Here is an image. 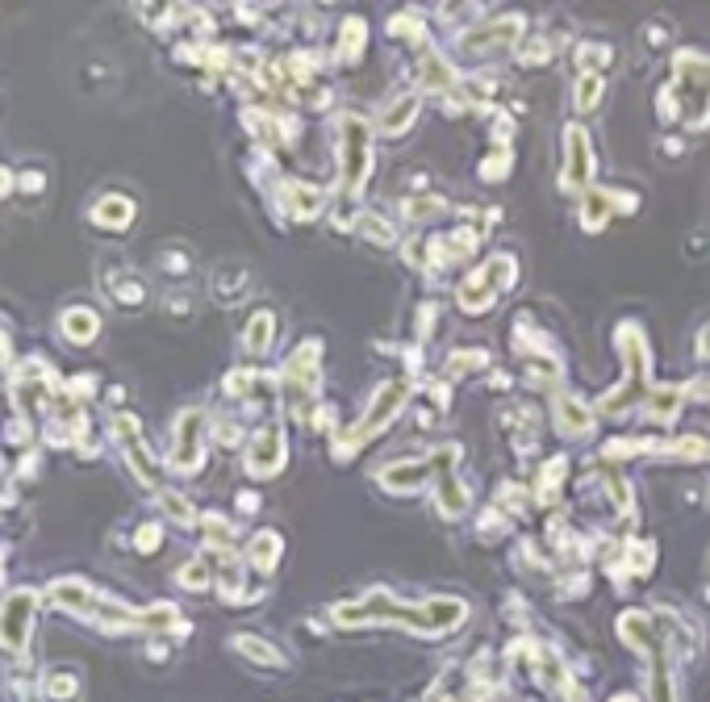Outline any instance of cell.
<instances>
[{"label": "cell", "mask_w": 710, "mask_h": 702, "mask_svg": "<svg viewBox=\"0 0 710 702\" xmlns=\"http://www.w3.org/2000/svg\"><path fill=\"white\" fill-rule=\"evenodd\" d=\"M30 611H34V594H13L5 606H0V640H5L9 648H17L21 640H26Z\"/></svg>", "instance_id": "cell-1"}, {"label": "cell", "mask_w": 710, "mask_h": 702, "mask_svg": "<svg viewBox=\"0 0 710 702\" xmlns=\"http://www.w3.org/2000/svg\"><path fill=\"white\" fill-rule=\"evenodd\" d=\"M343 155H347V189L355 193L364 184V172H368V138H364L360 122H347V130H343Z\"/></svg>", "instance_id": "cell-2"}, {"label": "cell", "mask_w": 710, "mask_h": 702, "mask_svg": "<svg viewBox=\"0 0 710 702\" xmlns=\"http://www.w3.org/2000/svg\"><path fill=\"white\" fill-rule=\"evenodd\" d=\"M401 393H406V385H389V389H381V397H376V406L368 410V418L355 431L360 435H381V427L389 423V418L401 410Z\"/></svg>", "instance_id": "cell-3"}, {"label": "cell", "mask_w": 710, "mask_h": 702, "mask_svg": "<svg viewBox=\"0 0 710 702\" xmlns=\"http://www.w3.org/2000/svg\"><path fill=\"white\" fill-rule=\"evenodd\" d=\"M197 427H201V414H184L180 418V435H176V464L180 468H197V460H201V435H197Z\"/></svg>", "instance_id": "cell-4"}, {"label": "cell", "mask_w": 710, "mask_h": 702, "mask_svg": "<svg viewBox=\"0 0 710 702\" xmlns=\"http://www.w3.org/2000/svg\"><path fill=\"white\" fill-rule=\"evenodd\" d=\"M276 468H280V435L276 427H268L251 448V473H276Z\"/></svg>", "instance_id": "cell-5"}, {"label": "cell", "mask_w": 710, "mask_h": 702, "mask_svg": "<svg viewBox=\"0 0 710 702\" xmlns=\"http://www.w3.org/2000/svg\"><path fill=\"white\" fill-rule=\"evenodd\" d=\"M589 147H585V134L573 126L568 130V184H585V176H589Z\"/></svg>", "instance_id": "cell-6"}, {"label": "cell", "mask_w": 710, "mask_h": 702, "mask_svg": "<svg viewBox=\"0 0 710 702\" xmlns=\"http://www.w3.org/2000/svg\"><path fill=\"white\" fill-rule=\"evenodd\" d=\"M268 326H272L268 314H259V318L251 322V335H247V347H251V351H264V347H268Z\"/></svg>", "instance_id": "cell-7"}, {"label": "cell", "mask_w": 710, "mask_h": 702, "mask_svg": "<svg viewBox=\"0 0 710 702\" xmlns=\"http://www.w3.org/2000/svg\"><path fill=\"white\" fill-rule=\"evenodd\" d=\"M67 326H71V339H92L97 318H92V314H67Z\"/></svg>", "instance_id": "cell-8"}, {"label": "cell", "mask_w": 710, "mask_h": 702, "mask_svg": "<svg viewBox=\"0 0 710 702\" xmlns=\"http://www.w3.org/2000/svg\"><path fill=\"white\" fill-rule=\"evenodd\" d=\"M239 648H243V652H251V657H259V661H268V665H276V661H280L276 652H272L268 644H259V640H239Z\"/></svg>", "instance_id": "cell-9"}]
</instances>
